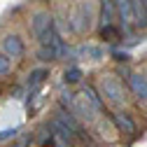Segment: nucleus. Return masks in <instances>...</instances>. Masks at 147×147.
Segmentation results:
<instances>
[{
  "label": "nucleus",
  "mask_w": 147,
  "mask_h": 147,
  "mask_svg": "<svg viewBox=\"0 0 147 147\" xmlns=\"http://www.w3.org/2000/svg\"><path fill=\"white\" fill-rule=\"evenodd\" d=\"M9 65H12V59L3 51V54H0V75H7V72H9Z\"/></svg>",
  "instance_id": "14"
},
{
  "label": "nucleus",
  "mask_w": 147,
  "mask_h": 147,
  "mask_svg": "<svg viewBox=\"0 0 147 147\" xmlns=\"http://www.w3.org/2000/svg\"><path fill=\"white\" fill-rule=\"evenodd\" d=\"M3 51L7 54L9 59H21L24 51H26V45H24V40L19 38V35H5V40H3Z\"/></svg>",
  "instance_id": "3"
},
{
  "label": "nucleus",
  "mask_w": 147,
  "mask_h": 147,
  "mask_svg": "<svg viewBox=\"0 0 147 147\" xmlns=\"http://www.w3.org/2000/svg\"><path fill=\"white\" fill-rule=\"evenodd\" d=\"M91 21H94V9H91L89 3H82L70 16V28L75 33H84L91 28Z\"/></svg>",
  "instance_id": "1"
},
{
  "label": "nucleus",
  "mask_w": 147,
  "mask_h": 147,
  "mask_svg": "<svg viewBox=\"0 0 147 147\" xmlns=\"http://www.w3.org/2000/svg\"><path fill=\"white\" fill-rule=\"evenodd\" d=\"M115 124H117V128L119 131H124L126 136H131V133H136V124L128 119V115H115Z\"/></svg>",
  "instance_id": "9"
},
{
  "label": "nucleus",
  "mask_w": 147,
  "mask_h": 147,
  "mask_svg": "<svg viewBox=\"0 0 147 147\" xmlns=\"http://www.w3.org/2000/svg\"><path fill=\"white\" fill-rule=\"evenodd\" d=\"M142 3H145V5H147V0H142Z\"/></svg>",
  "instance_id": "16"
},
{
  "label": "nucleus",
  "mask_w": 147,
  "mask_h": 147,
  "mask_svg": "<svg viewBox=\"0 0 147 147\" xmlns=\"http://www.w3.org/2000/svg\"><path fill=\"white\" fill-rule=\"evenodd\" d=\"M100 89H103V94L110 103H124L126 100V94H124V84L117 80V77H103L100 82Z\"/></svg>",
  "instance_id": "2"
},
{
  "label": "nucleus",
  "mask_w": 147,
  "mask_h": 147,
  "mask_svg": "<svg viewBox=\"0 0 147 147\" xmlns=\"http://www.w3.org/2000/svg\"><path fill=\"white\" fill-rule=\"evenodd\" d=\"M100 38L107 40V42H117L119 40V33L115 30V26H105V28H100Z\"/></svg>",
  "instance_id": "13"
},
{
  "label": "nucleus",
  "mask_w": 147,
  "mask_h": 147,
  "mask_svg": "<svg viewBox=\"0 0 147 147\" xmlns=\"http://www.w3.org/2000/svg\"><path fill=\"white\" fill-rule=\"evenodd\" d=\"M115 0H100V24L105 26H115Z\"/></svg>",
  "instance_id": "6"
},
{
  "label": "nucleus",
  "mask_w": 147,
  "mask_h": 147,
  "mask_svg": "<svg viewBox=\"0 0 147 147\" xmlns=\"http://www.w3.org/2000/svg\"><path fill=\"white\" fill-rule=\"evenodd\" d=\"M115 5H117V12H119V19H121L124 28L128 30L136 24V16H133V9H131V0H115Z\"/></svg>",
  "instance_id": "4"
},
{
  "label": "nucleus",
  "mask_w": 147,
  "mask_h": 147,
  "mask_svg": "<svg viewBox=\"0 0 147 147\" xmlns=\"http://www.w3.org/2000/svg\"><path fill=\"white\" fill-rule=\"evenodd\" d=\"M47 77H49V70H47V68H35V70H30V75H28V89H38Z\"/></svg>",
  "instance_id": "8"
},
{
  "label": "nucleus",
  "mask_w": 147,
  "mask_h": 147,
  "mask_svg": "<svg viewBox=\"0 0 147 147\" xmlns=\"http://www.w3.org/2000/svg\"><path fill=\"white\" fill-rule=\"evenodd\" d=\"M82 98L94 107V110H100V107H103V103H100V98H98V94H96L94 86H84V89H82Z\"/></svg>",
  "instance_id": "10"
},
{
  "label": "nucleus",
  "mask_w": 147,
  "mask_h": 147,
  "mask_svg": "<svg viewBox=\"0 0 147 147\" xmlns=\"http://www.w3.org/2000/svg\"><path fill=\"white\" fill-rule=\"evenodd\" d=\"M56 147H72L68 140H63V138H56Z\"/></svg>",
  "instance_id": "15"
},
{
  "label": "nucleus",
  "mask_w": 147,
  "mask_h": 147,
  "mask_svg": "<svg viewBox=\"0 0 147 147\" xmlns=\"http://www.w3.org/2000/svg\"><path fill=\"white\" fill-rule=\"evenodd\" d=\"M63 80H65V84H77L82 80V70L80 68H68L65 75H63Z\"/></svg>",
  "instance_id": "12"
},
{
  "label": "nucleus",
  "mask_w": 147,
  "mask_h": 147,
  "mask_svg": "<svg viewBox=\"0 0 147 147\" xmlns=\"http://www.w3.org/2000/svg\"><path fill=\"white\" fill-rule=\"evenodd\" d=\"M131 9H133V16H136V26L147 28V5L142 0H131Z\"/></svg>",
  "instance_id": "7"
},
{
  "label": "nucleus",
  "mask_w": 147,
  "mask_h": 147,
  "mask_svg": "<svg viewBox=\"0 0 147 147\" xmlns=\"http://www.w3.org/2000/svg\"><path fill=\"white\" fill-rule=\"evenodd\" d=\"M38 59H42V61H56V59H59V51L54 49V47L42 45V49L38 51Z\"/></svg>",
  "instance_id": "11"
},
{
  "label": "nucleus",
  "mask_w": 147,
  "mask_h": 147,
  "mask_svg": "<svg viewBox=\"0 0 147 147\" xmlns=\"http://www.w3.org/2000/svg\"><path fill=\"white\" fill-rule=\"evenodd\" d=\"M128 86H131V91L136 94V98L147 100V77L133 72V75H128Z\"/></svg>",
  "instance_id": "5"
}]
</instances>
